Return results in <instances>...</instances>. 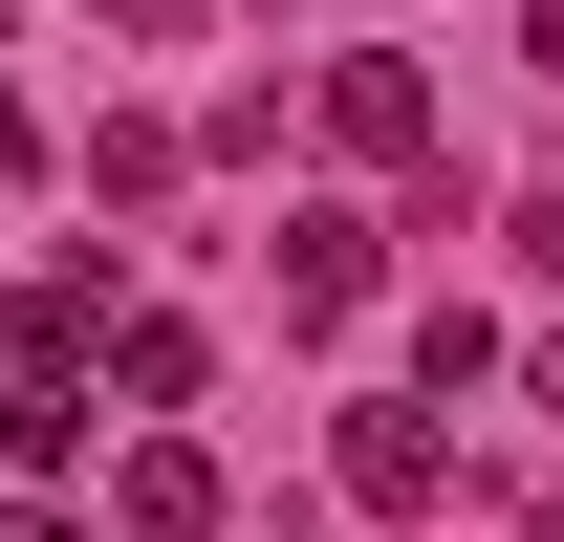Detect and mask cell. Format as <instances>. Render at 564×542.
Returning <instances> with one entry per match:
<instances>
[{"mask_svg": "<svg viewBox=\"0 0 564 542\" xmlns=\"http://www.w3.org/2000/svg\"><path fill=\"white\" fill-rule=\"evenodd\" d=\"M326 131H348L369 174H391V152H434V87H413V44H348V66H326Z\"/></svg>", "mask_w": 564, "mask_h": 542, "instance_id": "obj_1", "label": "cell"}, {"mask_svg": "<svg viewBox=\"0 0 564 542\" xmlns=\"http://www.w3.org/2000/svg\"><path fill=\"white\" fill-rule=\"evenodd\" d=\"M434 477H456V434H434V391H391V412H348V499H369V521H413Z\"/></svg>", "mask_w": 564, "mask_h": 542, "instance_id": "obj_2", "label": "cell"}, {"mask_svg": "<svg viewBox=\"0 0 564 542\" xmlns=\"http://www.w3.org/2000/svg\"><path fill=\"white\" fill-rule=\"evenodd\" d=\"M348 304H369V217L304 196V217H282V326H348Z\"/></svg>", "mask_w": 564, "mask_h": 542, "instance_id": "obj_3", "label": "cell"}, {"mask_svg": "<svg viewBox=\"0 0 564 542\" xmlns=\"http://www.w3.org/2000/svg\"><path fill=\"white\" fill-rule=\"evenodd\" d=\"M109 521H131V542H217V456H196V434H152V456L109 477Z\"/></svg>", "mask_w": 564, "mask_h": 542, "instance_id": "obj_4", "label": "cell"}, {"mask_svg": "<svg viewBox=\"0 0 564 542\" xmlns=\"http://www.w3.org/2000/svg\"><path fill=\"white\" fill-rule=\"evenodd\" d=\"M109 22H131V44H174V22H196V0H109Z\"/></svg>", "mask_w": 564, "mask_h": 542, "instance_id": "obj_5", "label": "cell"}, {"mask_svg": "<svg viewBox=\"0 0 564 542\" xmlns=\"http://www.w3.org/2000/svg\"><path fill=\"white\" fill-rule=\"evenodd\" d=\"M0 542H87V521H44V499H22V521H0Z\"/></svg>", "mask_w": 564, "mask_h": 542, "instance_id": "obj_6", "label": "cell"}, {"mask_svg": "<svg viewBox=\"0 0 564 542\" xmlns=\"http://www.w3.org/2000/svg\"><path fill=\"white\" fill-rule=\"evenodd\" d=\"M543 412H564V347H543Z\"/></svg>", "mask_w": 564, "mask_h": 542, "instance_id": "obj_7", "label": "cell"}, {"mask_svg": "<svg viewBox=\"0 0 564 542\" xmlns=\"http://www.w3.org/2000/svg\"><path fill=\"white\" fill-rule=\"evenodd\" d=\"M521 542H564V499H543V521H521Z\"/></svg>", "mask_w": 564, "mask_h": 542, "instance_id": "obj_8", "label": "cell"}]
</instances>
